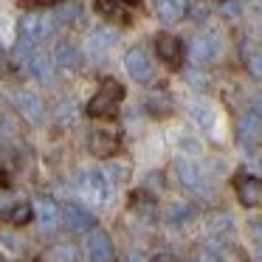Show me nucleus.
I'll use <instances>...</instances> for the list:
<instances>
[{"instance_id": "obj_1", "label": "nucleus", "mask_w": 262, "mask_h": 262, "mask_svg": "<svg viewBox=\"0 0 262 262\" xmlns=\"http://www.w3.org/2000/svg\"><path fill=\"white\" fill-rule=\"evenodd\" d=\"M121 96H124V88L116 79H104V85L99 88V93L91 99V104H88V113L96 116V119H110V116H116V110H119Z\"/></svg>"}, {"instance_id": "obj_2", "label": "nucleus", "mask_w": 262, "mask_h": 262, "mask_svg": "<svg viewBox=\"0 0 262 262\" xmlns=\"http://www.w3.org/2000/svg\"><path fill=\"white\" fill-rule=\"evenodd\" d=\"M51 34H54V17H48V14H26L20 20V40L29 42L31 48L37 42H46Z\"/></svg>"}, {"instance_id": "obj_3", "label": "nucleus", "mask_w": 262, "mask_h": 262, "mask_svg": "<svg viewBox=\"0 0 262 262\" xmlns=\"http://www.w3.org/2000/svg\"><path fill=\"white\" fill-rule=\"evenodd\" d=\"M79 189H82V194H85L88 200H93V203H107L113 183H110V178L104 175V172L88 169V172L79 175Z\"/></svg>"}, {"instance_id": "obj_4", "label": "nucleus", "mask_w": 262, "mask_h": 262, "mask_svg": "<svg viewBox=\"0 0 262 262\" xmlns=\"http://www.w3.org/2000/svg\"><path fill=\"white\" fill-rule=\"evenodd\" d=\"M124 65H127V74H130L136 82H149L155 76V68H152V62H149V54L144 51V48L127 51Z\"/></svg>"}, {"instance_id": "obj_5", "label": "nucleus", "mask_w": 262, "mask_h": 262, "mask_svg": "<svg viewBox=\"0 0 262 262\" xmlns=\"http://www.w3.org/2000/svg\"><path fill=\"white\" fill-rule=\"evenodd\" d=\"M234 189L239 194V203L251 206V209H262V178H237L234 181Z\"/></svg>"}, {"instance_id": "obj_6", "label": "nucleus", "mask_w": 262, "mask_h": 262, "mask_svg": "<svg viewBox=\"0 0 262 262\" xmlns=\"http://www.w3.org/2000/svg\"><path fill=\"white\" fill-rule=\"evenodd\" d=\"M220 54V40L211 34H203V37H194L192 40V48H189V57H192L194 65H206L211 59H217Z\"/></svg>"}, {"instance_id": "obj_7", "label": "nucleus", "mask_w": 262, "mask_h": 262, "mask_svg": "<svg viewBox=\"0 0 262 262\" xmlns=\"http://www.w3.org/2000/svg\"><path fill=\"white\" fill-rule=\"evenodd\" d=\"M14 104H17V110L31 121V124H42V121H46V107H42L40 96H34V93L17 91L14 93Z\"/></svg>"}, {"instance_id": "obj_8", "label": "nucleus", "mask_w": 262, "mask_h": 262, "mask_svg": "<svg viewBox=\"0 0 262 262\" xmlns=\"http://www.w3.org/2000/svg\"><path fill=\"white\" fill-rule=\"evenodd\" d=\"M237 138H239V144H245V147H256V144L262 141V116L245 113L243 119H239Z\"/></svg>"}, {"instance_id": "obj_9", "label": "nucleus", "mask_w": 262, "mask_h": 262, "mask_svg": "<svg viewBox=\"0 0 262 262\" xmlns=\"http://www.w3.org/2000/svg\"><path fill=\"white\" fill-rule=\"evenodd\" d=\"M155 51H158V57L164 59L166 65H172V68L183 62V46H181V40L172 37V34H161L158 42H155Z\"/></svg>"}, {"instance_id": "obj_10", "label": "nucleus", "mask_w": 262, "mask_h": 262, "mask_svg": "<svg viewBox=\"0 0 262 262\" xmlns=\"http://www.w3.org/2000/svg\"><path fill=\"white\" fill-rule=\"evenodd\" d=\"M62 217H65V223H68V228H74V231H91V228L96 226V217H93L88 209L76 206V203H68V206H65V209H62Z\"/></svg>"}, {"instance_id": "obj_11", "label": "nucleus", "mask_w": 262, "mask_h": 262, "mask_svg": "<svg viewBox=\"0 0 262 262\" xmlns=\"http://www.w3.org/2000/svg\"><path fill=\"white\" fill-rule=\"evenodd\" d=\"M88 149H91L93 155H99V158H107V155H113L116 149H119V138H116L113 133L96 130L88 138Z\"/></svg>"}, {"instance_id": "obj_12", "label": "nucleus", "mask_w": 262, "mask_h": 262, "mask_svg": "<svg viewBox=\"0 0 262 262\" xmlns=\"http://www.w3.org/2000/svg\"><path fill=\"white\" fill-rule=\"evenodd\" d=\"M88 254H91V262H113V243L104 231H96L88 243Z\"/></svg>"}, {"instance_id": "obj_13", "label": "nucleus", "mask_w": 262, "mask_h": 262, "mask_svg": "<svg viewBox=\"0 0 262 262\" xmlns=\"http://www.w3.org/2000/svg\"><path fill=\"white\" fill-rule=\"evenodd\" d=\"M155 9H158V17L164 23H178L186 14L189 0H155Z\"/></svg>"}, {"instance_id": "obj_14", "label": "nucleus", "mask_w": 262, "mask_h": 262, "mask_svg": "<svg viewBox=\"0 0 262 262\" xmlns=\"http://www.w3.org/2000/svg\"><path fill=\"white\" fill-rule=\"evenodd\" d=\"M37 217H40V226H42V231H51L54 226H57V220H59V206L54 203L51 198H37Z\"/></svg>"}, {"instance_id": "obj_15", "label": "nucleus", "mask_w": 262, "mask_h": 262, "mask_svg": "<svg viewBox=\"0 0 262 262\" xmlns=\"http://www.w3.org/2000/svg\"><path fill=\"white\" fill-rule=\"evenodd\" d=\"M116 31H110V29H99V31H93L91 34V40H88V51L93 54V57H102L104 51H107L110 46H116Z\"/></svg>"}, {"instance_id": "obj_16", "label": "nucleus", "mask_w": 262, "mask_h": 262, "mask_svg": "<svg viewBox=\"0 0 262 262\" xmlns=\"http://www.w3.org/2000/svg\"><path fill=\"white\" fill-rule=\"evenodd\" d=\"M96 9L110 20H130V3L127 0H96Z\"/></svg>"}, {"instance_id": "obj_17", "label": "nucleus", "mask_w": 262, "mask_h": 262, "mask_svg": "<svg viewBox=\"0 0 262 262\" xmlns=\"http://www.w3.org/2000/svg\"><path fill=\"white\" fill-rule=\"evenodd\" d=\"M26 68H29L40 82H51V59L42 57V54H34V51H31L29 59H26Z\"/></svg>"}, {"instance_id": "obj_18", "label": "nucleus", "mask_w": 262, "mask_h": 262, "mask_svg": "<svg viewBox=\"0 0 262 262\" xmlns=\"http://www.w3.org/2000/svg\"><path fill=\"white\" fill-rule=\"evenodd\" d=\"M54 59H57V65H62V68L71 71V68H76V65H79V48L71 46V42H59Z\"/></svg>"}, {"instance_id": "obj_19", "label": "nucleus", "mask_w": 262, "mask_h": 262, "mask_svg": "<svg viewBox=\"0 0 262 262\" xmlns=\"http://www.w3.org/2000/svg\"><path fill=\"white\" fill-rule=\"evenodd\" d=\"M178 169H181V181L186 183L189 189H206V178H203V172L198 169V166H192V164H181L178 166Z\"/></svg>"}, {"instance_id": "obj_20", "label": "nucleus", "mask_w": 262, "mask_h": 262, "mask_svg": "<svg viewBox=\"0 0 262 262\" xmlns=\"http://www.w3.org/2000/svg\"><path fill=\"white\" fill-rule=\"evenodd\" d=\"M79 14H82V6L71 0V3H62V6L57 9V14H54V23L68 26V23H74V20H79Z\"/></svg>"}, {"instance_id": "obj_21", "label": "nucleus", "mask_w": 262, "mask_h": 262, "mask_svg": "<svg viewBox=\"0 0 262 262\" xmlns=\"http://www.w3.org/2000/svg\"><path fill=\"white\" fill-rule=\"evenodd\" d=\"M31 214H34V209H31L29 203H17L12 211H9L6 220H9V223H14V226H23V223H29V220H31Z\"/></svg>"}, {"instance_id": "obj_22", "label": "nucleus", "mask_w": 262, "mask_h": 262, "mask_svg": "<svg viewBox=\"0 0 262 262\" xmlns=\"http://www.w3.org/2000/svg\"><path fill=\"white\" fill-rule=\"evenodd\" d=\"M248 71L256 76V79H262V48L254 54H248Z\"/></svg>"}, {"instance_id": "obj_23", "label": "nucleus", "mask_w": 262, "mask_h": 262, "mask_svg": "<svg viewBox=\"0 0 262 262\" xmlns=\"http://www.w3.org/2000/svg\"><path fill=\"white\" fill-rule=\"evenodd\" d=\"M133 209L144 211V214H152V200H147L144 192H136V198H133Z\"/></svg>"}, {"instance_id": "obj_24", "label": "nucleus", "mask_w": 262, "mask_h": 262, "mask_svg": "<svg viewBox=\"0 0 262 262\" xmlns=\"http://www.w3.org/2000/svg\"><path fill=\"white\" fill-rule=\"evenodd\" d=\"M192 211H194L192 206H178V209L169 211V223H183L189 214H192Z\"/></svg>"}, {"instance_id": "obj_25", "label": "nucleus", "mask_w": 262, "mask_h": 262, "mask_svg": "<svg viewBox=\"0 0 262 262\" xmlns=\"http://www.w3.org/2000/svg\"><path fill=\"white\" fill-rule=\"evenodd\" d=\"M198 262H220V259H217V254H209V251H203V254L198 256Z\"/></svg>"}, {"instance_id": "obj_26", "label": "nucleus", "mask_w": 262, "mask_h": 262, "mask_svg": "<svg viewBox=\"0 0 262 262\" xmlns=\"http://www.w3.org/2000/svg\"><path fill=\"white\" fill-rule=\"evenodd\" d=\"M155 262H178L175 256H169V254H158L155 256Z\"/></svg>"}, {"instance_id": "obj_27", "label": "nucleus", "mask_w": 262, "mask_h": 262, "mask_svg": "<svg viewBox=\"0 0 262 262\" xmlns=\"http://www.w3.org/2000/svg\"><path fill=\"white\" fill-rule=\"evenodd\" d=\"M3 59H6V54H3V48H0V65H3Z\"/></svg>"}, {"instance_id": "obj_28", "label": "nucleus", "mask_w": 262, "mask_h": 262, "mask_svg": "<svg viewBox=\"0 0 262 262\" xmlns=\"http://www.w3.org/2000/svg\"><path fill=\"white\" fill-rule=\"evenodd\" d=\"M37 3H57V0H37Z\"/></svg>"}, {"instance_id": "obj_29", "label": "nucleus", "mask_w": 262, "mask_h": 262, "mask_svg": "<svg viewBox=\"0 0 262 262\" xmlns=\"http://www.w3.org/2000/svg\"><path fill=\"white\" fill-rule=\"evenodd\" d=\"M0 262H3V259H0Z\"/></svg>"}]
</instances>
